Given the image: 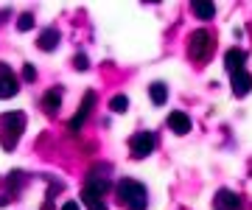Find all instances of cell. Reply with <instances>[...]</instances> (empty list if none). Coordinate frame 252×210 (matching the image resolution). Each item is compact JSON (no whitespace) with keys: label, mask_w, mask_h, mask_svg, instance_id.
<instances>
[{"label":"cell","mask_w":252,"mask_h":210,"mask_svg":"<svg viewBox=\"0 0 252 210\" xmlns=\"http://www.w3.org/2000/svg\"><path fill=\"white\" fill-rule=\"evenodd\" d=\"M17 28H20V31H28V28H34V17H31V14H23V17L17 20Z\"/></svg>","instance_id":"18"},{"label":"cell","mask_w":252,"mask_h":210,"mask_svg":"<svg viewBox=\"0 0 252 210\" xmlns=\"http://www.w3.org/2000/svg\"><path fill=\"white\" fill-rule=\"evenodd\" d=\"M210 54H213V34L210 31H193L188 39V56L193 62L205 64L210 59Z\"/></svg>","instance_id":"2"},{"label":"cell","mask_w":252,"mask_h":210,"mask_svg":"<svg viewBox=\"0 0 252 210\" xmlns=\"http://www.w3.org/2000/svg\"><path fill=\"white\" fill-rule=\"evenodd\" d=\"M126 107H129V101H126V95H115V98L109 101V110H112V112H118V115H121V112H126Z\"/></svg>","instance_id":"16"},{"label":"cell","mask_w":252,"mask_h":210,"mask_svg":"<svg viewBox=\"0 0 252 210\" xmlns=\"http://www.w3.org/2000/svg\"><path fill=\"white\" fill-rule=\"evenodd\" d=\"M73 64H76V70H87V64H90V62H87V56H84V54H76Z\"/></svg>","instance_id":"19"},{"label":"cell","mask_w":252,"mask_h":210,"mask_svg":"<svg viewBox=\"0 0 252 210\" xmlns=\"http://www.w3.org/2000/svg\"><path fill=\"white\" fill-rule=\"evenodd\" d=\"M36 45L42 48V51H54V48L59 45V31H56V28H45Z\"/></svg>","instance_id":"13"},{"label":"cell","mask_w":252,"mask_h":210,"mask_svg":"<svg viewBox=\"0 0 252 210\" xmlns=\"http://www.w3.org/2000/svg\"><path fill=\"white\" fill-rule=\"evenodd\" d=\"M93 104H95V92L90 90L84 98H81V107H79V112H76V118L70 120V132H79V129H81V123H84L87 115L93 112Z\"/></svg>","instance_id":"6"},{"label":"cell","mask_w":252,"mask_h":210,"mask_svg":"<svg viewBox=\"0 0 252 210\" xmlns=\"http://www.w3.org/2000/svg\"><path fill=\"white\" fill-rule=\"evenodd\" d=\"M250 92H252V76L247 73V70L233 73V95L244 98V95H250Z\"/></svg>","instance_id":"8"},{"label":"cell","mask_w":252,"mask_h":210,"mask_svg":"<svg viewBox=\"0 0 252 210\" xmlns=\"http://www.w3.org/2000/svg\"><path fill=\"white\" fill-rule=\"evenodd\" d=\"M168 129H171L174 135H188L190 132V118L180 110L171 112V115H168Z\"/></svg>","instance_id":"9"},{"label":"cell","mask_w":252,"mask_h":210,"mask_svg":"<svg viewBox=\"0 0 252 210\" xmlns=\"http://www.w3.org/2000/svg\"><path fill=\"white\" fill-rule=\"evenodd\" d=\"M190 9H193V14H196V17H202V20L216 17V6H213L210 0H196V3L190 6Z\"/></svg>","instance_id":"14"},{"label":"cell","mask_w":252,"mask_h":210,"mask_svg":"<svg viewBox=\"0 0 252 210\" xmlns=\"http://www.w3.org/2000/svg\"><path fill=\"white\" fill-rule=\"evenodd\" d=\"M42 107H45L48 115H56V112H59V107H62V90H59V87L48 90L45 95H42Z\"/></svg>","instance_id":"11"},{"label":"cell","mask_w":252,"mask_h":210,"mask_svg":"<svg viewBox=\"0 0 252 210\" xmlns=\"http://www.w3.org/2000/svg\"><path fill=\"white\" fill-rule=\"evenodd\" d=\"M87 188H90V191H95V193H101V196H104V193L109 191V182H104V180H90V182H87Z\"/></svg>","instance_id":"17"},{"label":"cell","mask_w":252,"mask_h":210,"mask_svg":"<svg viewBox=\"0 0 252 210\" xmlns=\"http://www.w3.org/2000/svg\"><path fill=\"white\" fill-rule=\"evenodd\" d=\"M213 208L216 210H238L241 208V196L233 191H219L216 199H213Z\"/></svg>","instance_id":"7"},{"label":"cell","mask_w":252,"mask_h":210,"mask_svg":"<svg viewBox=\"0 0 252 210\" xmlns=\"http://www.w3.org/2000/svg\"><path fill=\"white\" fill-rule=\"evenodd\" d=\"M118 199L126 210H146V205H149L146 188L137 180H121L118 182Z\"/></svg>","instance_id":"1"},{"label":"cell","mask_w":252,"mask_h":210,"mask_svg":"<svg viewBox=\"0 0 252 210\" xmlns=\"http://www.w3.org/2000/svg\"><path fill=\"white\" fill-rule=\"evenodd\" d=\"M20 90V79L9 70V64H0V98H11Z\"/></svg>","instance_id":"5"},{"label":"cell","mask_w":252,"mask_h":210,"mask_svg":"<svg viewBox=\"0 0 252 210\" xmlns=\"http://www.w3.org/2000/svg\"><path fill=\"white\" fill-rule=\"evenodd\" d=\"M81 202L87 205V210H107V202L101 199V193L90 191L87 185H84V191H81Z\"/></svg>","instance_id":"12"},{"label":"cell","mask_w":252,"mask_h":210,"mask_svg":"<svg viewBox=\"0 0 252 210\" xmlns=\"http://www.w3.org/2000/svg\"><path fill=\"white\" fill-rule=\"evenodd\" d=\"M23 126H26V115L23 112H6V115H0V129L6 132L3 135V146L14 149V143H17V137L23 135Z\"/></svg>","instance_id":"3"},{"label":"cell","mask_w":252,"mask_h":210,"mask_svg":"<svg viewBox=\"0 0 252 210\" xmlns=\"http://www.w3.org/2000/svg\"><path fill=\"white\" fill-rule=\"evenodd\" d=\"M34 76H36V70L31 64H26V67H23V79H26V82H34Z\"/></svg>","instance_id":"20"},{"label":"cell","mask_w":252,"mask_h":210,"mask_svg":"<svg viewBox=\"0 0 252 210\" xmlns=\"http://www.w3.org/2000/svg\"><path fill=\"white\" fill-rule=\"evenodd\" d=\"M62 210H79V205H76V202H64Z\"/></svg>","instance_id":"21"},{"label":"cell","mask_w":252,"mask_h":210,"mask_svg":"<svg viewBox=\"0 0 252 210\" xmlns=\"http://www.w3.org/2000/svg\"><path fill=\"white\" fill-rule=\"evenodd\" d=\"M154 146H157V137H154L152 132H137V135H132V140H129L132 157H137V160L149 157L154 151Z\"/></svg>","instance_id":"4"},{"label":"cell","mask_w":252,"mask_h":210,"mask_svg":"<svg viewBox=\"0 0 252 210\" xmlns=\"http://www.w3.org/2000/svg\"><path fill=\"white\" fill-rule=\"evenodd\" d=\"M149 95H152V101L160 107V104H165V98H168V90H165L162 82H154L152 87H149Z\"/></svg>","instance_id":"15"},{"label":"cell","mask_w":252,"mask_h":210,"mask_svg":"<svg viewBox=\"0 0 252 210\" xmlns=\"http://www.w3.org/2000/svg\"><path fill=\"white\" fill-rule=\"evenodd\" d=\"M244 62H247V54H244L241 48H230L224 54V64L230 73H238V70H244Z\"/></svg>","instance_id":"10"}]
</instances>
